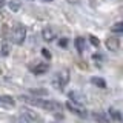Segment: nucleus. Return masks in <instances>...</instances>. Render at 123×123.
Masks as SVG:
<instances>
[{
  "label": "nucleus",
  "instance_id": "obj_1",
  "mask_svg": "<svg viewBox=\"0 0 123 123\" xmlns=\"http://www.w3.org/2000/svg\"><path fill=\"white\" fill-rule=\"evenodd\" d=\"M20 100L29 103V105H32V106L42 108V109H45V111H49V112L54 114V115H62V112H63L62 103L55 102V100H43V98H38V97L32 98V97H28V95H22Z\"/></svg>",
  "mask_w": 123,
  "mask_h": 123
},
{
  "label": "nucleus",
  "instance_id": "obj_2",
  "mask_svg": "<svg viewBox=\"0 0 123 123\" xmlns=\"http://www.w3.org/2000/svg\"><path fill=\"white\" fill-rule=\"evenodd\" d=\"M26 38V29L23 25H14L9 32V40L15 45H22Z\"/></svg>",
  "mask_w": 123,
  "mask_h": 123
},
{
  "label": "nucleus",
  "instance_id": "obj_3",
  "mask_svg": "<svg viewBox=\"0 0 123 123\" xmlns=\"http://www.w3.org/2000/svg\"><path fill=\"white\" fill-rule=\"evenodd\" d=\"M68 82H69V71L68 69H63V71L57 72V74L54 75L52 86L55 88V89H63V88L68 85Z\"/></svg>",
  "mask_w": 123,
  "mask_h": 123
},
{
  "label": "nucleus",
  "instance_id": "obj_4",
  "mask_svg": "<svg viewBox=\"0 0 123 123\" xmlns=\"http://www.w3.org/2000/svg\"><path fill=\"white\" fill-rule=\"evenodd\" d=\"M66 108L69 111H71L72 114L79 115L80 118H86L88 117V111L85 109L83 103H79V102H74V100H69V102L66 103Z\"/></svg>",
  "mask_w": 123,
  "mask_h": 123
},
{
  "label": "nucleus",
  "instance_id": "obj_5",
  "mask_svg": "<svg viewBox=\"0 0 123 123\" xmlns=\"http://www.w3.org/2000/svg\"><path fill=\"white\" fill-rule=\"evenodd\" d=\"M22 112L23 115H26V117L29 118V120H32L34 123H43V120H42V117L38 114H36L32 109H29V108H23L22 109Z\"/></svg>",
  "mask_w": 123,
  "mask_h": 123
},
{
  "label": "nucleus",
  "instance_id": "obj_6",
  "mask_svg": "<svg viewBox=\"0 0 123 123\" xmlns=\"http://www.w3.org/2000/svg\"><path fill=\"white\" fill-rule=\"evenodd\" d=\"M106 48L109 49V51H117V49L120 48V40H118L117 37L106 38Z\"/></svg>",
  "mask_w": 123,
  "mask_h": 123
},
{
  "label": "nucleus",
  "instance_id": "obj_7",
  "mask_svg": "<svg viewBox=\"0 0 123 123\" xmlns=\"http://www.w3.org/2000/svg\"><path fill=\"white\" fill-rule=\"evenodd\" d=\"M15 102L11 95H0V106L2 108H14Z\"/></svg>",
  "mask_w": 123,
  "mask_h": 123
},
{
  "label": "nucleus",
  "instance_id": "obj_8",
  "mask_svg": "<svg viewBox=\"0 0 123 123\" xmlns=\"http://www.w3.org/2000/svg\"><path fill=\"white\" fill-rule=\"evenodd\" d=\"M48 69H49V65L48 63H37L36 66L31 68V71H32L36 75H40V74H45Z\"/></svg>",
  "mask_w": 123,
  "mask_h": 123
},
{
  "label": "nucleus",
  "instance_id": "obj_9",
  "mask_svg": "<svg viewBox=\"0 0 123 123\" xmlns=\"http://www.w3.org/2000/svg\"><path fill=\"white\" fill-rule=\"evenodd\" d=\"M42 36H43L45 42H52L54 38H55V32H54V29H51V28H45L43 32H42Z\"/></svg>",
  "mask_w": 123,
  "mask_h": 123
},
{
  "label": "nucleus",
  "instance_id": "obj_10",
  "mask_svg": "<svg viewBox=\"0 0 123 123\" xmlns=\"http://www.w3.org/2000/svg\"><path fill=\"white\" fill-rule=\"evenodd\" d=\"M92 118L97 123H111V120L103 112H92Z\"/></svg>",
  "mask_w": 123,
  "mask_h": 123
},
{
  "label": "nucleus",
  "instance_id": "obj_11",
  "mask_svg": "<svg viewBox=\"0 0 123 123\" xmlns=\"http://www.w3.org/2000/svg\"><path fill=\"white\" fill-rule=\"evenodd\" d=\"M109 115L114 118V120H117L118 123H123V112H120V111H117V109H114V108H109Z\"/></svg>",
  "mask_w": 123,
  "mask_h": 123
},
{
  "label": "nucleus",
  "instance_id": "obj_12",
  "mask_svg": "<svg viewBox=\"0 0 123 123\" xmlns=\"http://www.w3.org/2000/svg\"><path fill=\"white\" fill-rule=\"evenodd\" d=\"M69 98L74 100V102H79V103H85V95H82L80 92H77V91L69 92Z\"/></svg>",
  "mask_w": 123,
  "mask_h": 123
},
{
  "label": "nucleus",
  "instance_id": "obj_13",
  "mask_svg": "<svg viewBox=\"0 0 123 123\" xmlns=\"http://www.w3.org/2000/svg\"><path fill=\"white\" fill-rule=\"evenodd\" d=\"M75 48H77V51L80 54L85 51V38L83 37H77L75 38Z\"/></svg>",
  "mask_w": 123,
  "mask_h": 123
},
{
  "label": "nucleus",
  "instance_id": "obj_14",
  "mask_svg": "<svg viewBox=\"0 0 123 123\" xmlns=\"http://www.w3.org/2000/svg\"><path fill=\"white\" fill-rule=\"evenodd\" d=\"M91 82H92V85H95V86H98V88H106V82L102 77H92Z\"/></svg>",
  "mask_w": 123,
  "mask_h": 123
},
{
  "label": "nucleus",
  "instance_id": "obj_15",
  "mask_svg": "<svg viewBox=\"0 0 123 123\" xmlns=\"http://www.w3.org/2000/svg\"><path fill=\"white\" fill-rule=\"evenodd\" d=\"M31 94L36 95V97H45V95H48V91L46 89H32Z\"/></svg>",
  "mask_w": 123,
  "mask_h": 123
},
{
  "label": "nucleus",
  "instance_id": "obj_16",
  "mask_svg": "<svg viewBox=\"0 0 123 123\" xmlns=\"http://www.w3.org/2000/svg\"><path fill=\"white\" fill-rule=\"evenodd\" d=\"M111 31L112 32H123V22H118L115 25H112L111 26Z\"/></svg>",
  "mask_w": 123,
  "mask_h": 123
},
{
  "label": "nucleus",
  "instance_id": "obj_17",
  "mask_svg": "<svg viewBox=\"0 0 123 123\" xmlns=\"http://www.w3.org/2000/svg\"><path fill=\"white\" fill-rule=\"evenodd\" d=\"M9 8L12 11H18V8H20V3L17 2V0H11L9 2Z\"/></svg>",
  "mask_w": 123,
  "mask_h": 123
},
{
  "label": "nucleus",
  "instance_id": "obj_18",
  "mask_svg": "<svg viewBox=\"0 0 123 123\" xmlns=\"http://www.w3.org/2000/svg\"><path fill=\"white\" fill-rule=\"evenodd\" d=\"M9 54V46H8L6 42H3V45H2V55H8Z\"/></svg>",
  "mask_w": 123,
  "mask_h": 123
},
{
  "label": "nucleus",
  "instance_id": "obj_19",
  "mask_svg": "<svg viewBox=\"0 0 123 123\" xmlns=\"http://www.w3.org/2000/svg\"><path fill=\"white\" fill-rule=\"evenodd\" d=\"M89 42L94 46H100V42H98V38L97 37H94V36H89Z\"/></svg>",
  "mask_w": 123,
  "mask_h": 123
},
{
  "label": "nucleus",
  "instance_id": "obj_20",
  "mask_svg": "<svg viewBox=\"0 0 123 123\" xmlns=\"http://www.w3.org/2000/svg\"><path fill=\"white\" fill-rule=\"evenodd\" d=\"M42 54H43V57H45V59H51V52H49L46 48L42 49Z\"/></svg>",
  "mask_w": 123,
  "mask_h": 123
},
{
  "label": "nucleus",
  "instance_id": "obj_21",
  "mask_svg": "<svg viewBox=\"0 0 123 123\" xmlns=\"http://www.w3.org/2000/svg\"><path fill=\"white\" fill-rule=\"evenodd\" d=\"M20 123H34V122H32V120H29L26 115H23V114H22V117H20Z\"/></svg>",
  "mask_w": 123,
  "mask_h": 123
},
{
  "label": "nucleus",
  "instance_id": "obj_22",
  "mask_svg": "<svg viewBox=\"0 0 123 123\" xmlns=\"http://www.w3.org/2000/svg\"><path fill=\"white\" fill-rule=\"evenodd\" d=\"M59 45L62 46V48H66V45H68V38H60Z\"/></svg>",
  "mask_w": 123,
  "mask_h": 123
},
{
  "label": "nucleus",
  "instance_id": "obj_23",
  "mask_svg": "<svg viewBox=\"0 0 123 123\" xmlns=\"http://www.w3.org/2000/svg\"><path fill=\"white\" fill-rule=\"evenodd\" d=\"M66 2H68V3H72V5H77L80 0H66Z\"/></svg>",
  "mask_w": 123,
  "mask_h": 123
},
{
  "label": "nucleus",
  "instance_id": "obj_24",
  "mask_svg": "<svg viewBox=\"0 0 123 123\" xmlns=\"http://www.w3.org/2000/svg\"><path fill=\"white\" fill-rule=\"evenodd\" d=\"M3 5H5V0H0V8H3Z\"/></svg>",
  "mask_w": 123,
  "mask_h": 123
}]
</instances>
